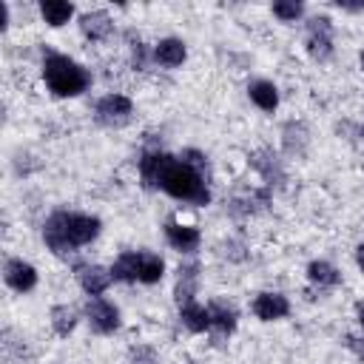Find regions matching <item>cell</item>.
I'll use <instances>...</instances> for the list:
<instances>
[{
    "instance_id": "cb8c5ba5",
    "label": "cell",
    "mask_w": 364,
    "mask_h": 364,
    "mask_svg": "<svg viewBox=\"0 0 364 364\" xmlns=\"http://www.w3.org/2000/svg\"><path fill=\"white\" fill-rule=\"evenodd\" d=\"M336 6H338V9H344V11H364V0H361V3H347V0H338Z\"/></svg>"
},
{
    "instance_id": "4fadbf2b",
    "label": "cell",
    "mask_w": 364,
    "mask_h": 364,
    "mask_svg": "<svg viewBox=\"0 0 364 364\" xmlns=\"http://www.w3.org/2000/svg\"><path fill=\"white\" fill-rule=\"evenodd\" d=\"M80 28H82V34L88 40H97L100 43V40H105L111 34L114 23H111V17L105 11H88V14L80 17Z\"/></svg>"
},
{
    "instance_id": "6da1fadb",
    "label": "cell",
    "mask_w": 364,
    "mask_h": 364,
    "mask_svg": "<svg viewBox=\"0 0 364 364\" xmlns=\"http://www.w3.org/2000/svg\"><path fill=\"white\" fill-rule=\"evenodd\" d=\"M100 219L88 216V213H74V210H57L46 219L43 228V239L48 245L51 253L57 256H68L77 247L94 242L100 236Z\"/></svg>"
},
{
    "instance_id": "f1b7e54d",
    "label": "cell",
    "mask_w": 364,
    "mask_h": 364,
    "mask_svg": "<svg viewBox=\"0 0 364 364\" xmlns=\"http://www.w3.org/2000/svg\"><path fill=\"white\" fill-rule=\"evenodd\" d=\"M361 136H364V128H361Z\"/></svg>"
},
{
    "instance_id": "9c48e42d",
    "label": "cell",
    "mask_w": 364,
    "mask_h": 364,
    "mask_svg": "<svg viewBox=\"0 0 364 364\" xmlns=\"http://www.w3.org/2000/svg\"><path fill=\"white\" fill-rule=\"evenodd\" d=\"M165 236H168V245L176 247L179 253H193L199 247V230L191 228V225H179V222H165Z\"/></svg>"
},
{
    "instance_id": "2e32d148",
    "label": "cell",
    "mask_w": 364,
    "mask_h": 364,
    "mask_svg": "<svg viewBox=\"0 0 364 364\" xmlns=\"http://www.w3.org/2000/svg\"><path fill=\"white\" fill-rule=\"evenodd\" d=\"M208 313H210V330H213L219 338H225V336H230V333L236 330V313H233L230 307H225L222 301H213V304L208 307Z\"/></svg>"
},
{
    "instance_id": "8992f818",
    "label": "cell",
    "mask_w": 364,
    "mask_h": 364,
    "mask_svg": "<svg viewBox=\"0 0 364 364\" xmlns=\"http://www.w3.org/2000/svg\"><path fill=\"white\" fill-rule=\"evenodd\" d=\"M85 316H88L91 327H94L97 333H102V336H108V333H114V330L119 327V310H117L111 301L100 299V296L85 304Z\"/></svg>"
},
{
    "instance_id": "ba28073f",
    "label": "cell",
    "mask_w": 364,
    "mask_h": 364,
    "mask_svg": "<svg viewBox=\"0 0 364 364\" xmlns=\"http://www.w3.org/2000/svg\"><path fill=\"white\" fill-rule=\"evenodd\" d=\"M253 313L262 321H276V318H284L290 313V301L282 293H259L253 299Z\"/></svg>"
},
{
    "instance_id": "484cf974",
    "label": "cell",
    "mask_w": 364,
    "mask_h": 364,
    "mask_svg": "<svg viewBox=\"0 0 364 364\" xmlns=\"http://www.w3.org/2000/svg\"><path fill=\"white\" fill-rule=\"evenodd\" d=\"M358 321L364 324V304H358Z\"/></svg>"
},
{
    "instance_id": "277c9868",
    "label": "cell",
    "mask_w": 364,
    "mask_h": 364,
    "mask_svg": "<svg viewBox=\"0 0 364 364\" xmlns=\"http://www.w3.org/2000/svg\"><path fill=\"white\" fill-rule=\"evenodd\" d=\"M304 46H307V54L318 63L330 60L333 54V23L330 17L318 14V17H310L307 23V31H304Z\"/></svg>"
},
{
    "instance_id": "ac0fdd59",
    "label": "cell",
    "mask_w": 364,
    "mask_h": 364,
    "mask_svg": "<svg viewBox=\"0 0 364 364\" xmlns=\"http://www.w3.org/2000/svg\"><path fill=\"white\" fill-rule=\"evenodd\" d=\"M196 282H199V267H196V264L179 267V282H176V301H179V307L193 301V296H196Z\"/></svg>"
},
{
    "instance_id": "4316f807",
    "label": "cell",
    "mask_w": 364,
    "mask_h": 364,
    "mask_svg": "<svg viewBox=\"0 0 364 364\" xmlns=\"http://www.w3.org/2000/svg\"><path fill=\"white\" fill-rule=\"evenodd\" d=\"M361 68H364V51H361Z\"/></svg>"
},
{
    "instance_id": "d6986e66",
    "label": "cell",
    "mask_w": 364,
    "mask_h": 364,
    "mask_svg": "<svg viewBox=\"0 0 364 364\" xmlns=\"http://www.w3.org/2000/svg\"><path fill=\"white\" fill-rule=\"evenodd\" d=\"M247 94H250V100H253L262 111H276V105H279V91H276V85L267 82V80H256V82H250Z\"/></svg>"
},
{
    "instance_id": "9a60e30c",
    "label": "cell",
    "mask_w": 364,
    "mask_h": 364,
    "mask_svg": "<svg viewBox=\"0 0 364 364\" xmlns=\"http://www.w3.org/2000/svg\"><path fill=\"white\" fill-rule=\"evenodd\" d=\"M179 318H182V324H185L191 333H205V330H210V313H208V307H202V304H196V301L182 304V307H179Z\"/></svg>"
},
{
    "instance_id": "30bf717a",
    "label": "cell",
    "mask_w": 364,
    "mask_h": 364,
    "mask_svg": "<svg viewBox=\"0 0 364 364\" xmlns=\"http://www.w3.org/2000/svg\"><path fill=\"white\" fill-rule=\"evenodd\" d=\"M171 162V154H162V151H148L142 159H139V173H142V185L145 188H159V179L165 173Z\"/></svg>"
},
{
    "instance_id": "7c38bea8",
    "label": "cell",
    "mask_w": 364,
    "mask_h": 364,
    "mask_svg": "<svg viewBox=\"0 0 364 364\" xmlns=\"http://www.w3.org/2000/svg\"><path fill=\"white\" fill-rule=\"evenodd\" d=\"M111 282H114L111 270H105V267H100V264H88V267L80 270V284H82V290H85L88 296H94V299L102 296Z\"/></svg>"
},
{
    "instance_id": "7a4b0ae2",
    "label": "cell",
    "mask_w": 364,
    "mask_h": 364,
    "mask_svg": "<svg viewBox=\"0 0 364 364\" xmlns=\"http://www.w3.org/2000/svg\"><path fill=\"white\" fill-rule=\"evenodd\" d=\"M159 188L165 193H171L173 199H182V202H191V205H208L210 202L205 173H199L196 168H191L188 162L173 159V156H171V162H168V168L159 179Z\"/></svg>"
},
{
    "instance_id": "d4e9b609",
    "label": "cell",
    "mask_w": 364,
    "mask_h": 364,
    "mask_svg": "<svg viewBox=\"0 0 364 364\" xmlns=\"http://www.w3.org/2000/svg\"><path fill=\"white\" fill-rule=\"evenodd\" d=\"M355 262H358V267L364 270V245H361V247L355 250Z\"/></svg>"
},
{
    "instance_id": "3957f363",
    "label": "cell",
    "mask_w": 364,
    "mask_h": 364,
    "mask_svg": "<svg viewBox=\"0 0 364 364\" xmlns=\"http://www.w3.org/2000/svg\"><path fill=\"white\" fill-rule=\"evenodd\" d=\"M43 80L51 88V94H57V97H77L88 88V71L80 63H74L63 54H48L46 57Z\"/></svg>"
},
{
    "instance_id": "e0dca14e",
    "label": "cell",
    "mask_w": 364,
    "mask_h": 364,
    "mask_svg": "<svg viewBox=\"0 0 364 364\" xmlns=\"http://www.w3.org/2000/svg\"><path fill=\"white\" fill-rule=\"evenodd\" d=\"M40 14H43V20H46L48 26L60 28V26H65V23L71 20L74 6L65 3V0H43V3H40Z\"/></svg>"
},
{
    "instance_id": "603a6c76",
    "label": "cell",
    "mask_w": 364,
    "mask_h": 364,
    "mask_svg": "<svg viewBox=\"0 0 364 364\" xmlns=\"http://www.w3.org/2000/svg\"><path fill=\"white\" fill-rule=\"evenodd\" d=\"M301 3H296V0H279V3H273V14L282 20V23H293V20H299L301 17Z\"/></svg>"
},
{
    "instance_id": "83f0119b",
    "label": "cell",
    "mask_w": 364,
    "mask_h": 364,
    "mask_svg": "<svg viewBox=\"0 0 364 364\" xmlns=\"http://www.w3.org/2000/svg\"><path fill=\"white\" fill-rule=\"evenodd\" d=\"M361 355H364V341H361Z\"/></svg>"
},
{
    "instance_id": "52a82bcc",
    "label": "cell",
    "mask_w": 364,
    "mask_h": 364,
    "mask_svg": "<svg viewBox=\"0 0 364 364\" xmlns=\"http://www.w3.org/2000/svg\"><path fill=\"white\" fill-rule=\"evenodd\" d=\"M3 279H6V284H9L11 290L28 293V290L37 284V270H34L28 262H23V259H9V262H6V270H3Z\"/></svg>"
},
{
    "instance_id": "8fae6325",
    "label": "cell",
    "mask_w": 364,
    "mask_h": 364,
    "mask_svg": "<svg viewBox=\"0 0 364 364\" xmlns=\"http://www.w3.org/2000/svg\"><path fill=\"white\" fill-rule=\"evenodd\" d=\"M185 57H188L185 43L176 40V37H165V40H159L156 48H154V60H156L159 65H165V68H176V65H182Z\"/></svg>"
},
{
    "instance_id": "7402d4cb",
    "label": "cell",
    "mask_w": 364,
    "mask_h": 364,
    "mask_svg": "<svg viewBox=\"0 0 364 364\" xmlns=\"http://www.w3.org/2000/svg\"><path fill=\"white\" fill-rule=\"evenodd\" d=\"M51 327H54L57 336H68L77 327V313L71 307H65V304L51 307Z\"/></svg>"
},
{
    "instance_id": "5bb4252c",
    "label": "cell",
    "mask_w": 364,
    "mask_h": 364,
    "mask_svg": "<svg viewBox=\"0 0 364 364\" xmlns=\"http://www.w3.org/2000/svg\"><path fill=\"white\" fill-rule=\"evenodd\" d=\"M111 276L114 282H139V250L117 256V262L111 264Z\"/></svg>"
},
{
    "instance_id": "44dd1931",
    "label": "cell",
    "mask_w": 364,
    "mask_h": 364,
    "mask_svg": "<svg viewBox=\"0 0 364 364\" xmlns=\"http://www.w3.org/2000/svg\"><path fill=\"white\" fill-rule=\"evenodd\" d=\"M307 279H310L313 284H318V287H336V284L341 282L338 270H336L330 262H310V264H307Z\"/></svg>"
},
{
    "instance_id": "5b68a950",
    "label": "cell",
    "mask_w": 364,
    "mask_h": 364,
    "mask_svg": "<svg viewBox=\"0 0 364 364\" xmlns=\"http://www.w3.org/2000/svg\"><path fill=\"white\" fill-rule=\"evenodd\" d=\"M131 111H134V105L122 94H108L97 102V119L102 125H125L131 119Z\"/></svg>"
},
{
    "instance_id": "ffe728a7",
    "label": "cell",
    "mask_w": 364,
    "mask_h": 364,
    "mask_svg": "<svg viewBox=\"0 0 364 364\" xmlns=\"http://www.w3.org/2000/svg\"><path fill=\"white\" fill-rule=\"evenodd\" d=\"M165 273V264L156 253H148V250H139V282L142 284H156Z\"/></svg>"
}]
</instances>
